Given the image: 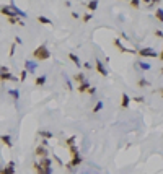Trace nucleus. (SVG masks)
Listing matches in <instances>:
<instances>
[{
    "label": "nucleus",
    "mask_w": 163,
    "mask_h": 174,
    "mask_svg": "<svg viewBox=\"0 0 163 174\" xmlns=\"http://www.w3.org/2000/svg\"><path fill=\"white\" fill-rule=\"evenodd\" d=\"M139 67H140V68H144V70H148V68H150V65H148V63H139Z\"/></svg>",
    "instance_id": "c85d7f7f"
},
{
    "label": "nucleus",
    "mask_w": 163,
    "mask_h": 174,
    "mask_svg": "<svg viewBox=\"0 0 163 174\" xmlns=\"http://www.w3.org/2000/svg\"><path fill=\"white\" fill-rule=\"evenodd\" d=\"M137 54L140 55V57H158L160 55V54H157V52H153L150 47H145V49L137 51Z\"/></svg>",
    "instance_id": "20e7f679"
},
{
    "label": "nucleus",
    "mask_w": 163,
    "mask_h": 174,
    "mask_svg": "<svg viewBox=\"0 0 163 174\" xmlns=\"http://www.w3.org/2000/svg\"><path fill=\"white\" fill-rule=\"evenodd\" d=\"M0 72H8V68L7 67H0Z\"/></svg>",
    "instance_id": "f704fd0d"
},
{
    "label": "nucleus",
    "mask_w": 163,
    "mask_h": 174,
    "mask_svg": "<svg viewBox=\"0 0 163 174\" xmlns=\"http://www.w3.org/2000/svg\"><path fill=\"white\" fill-rule=\"evenodd\" d=\"M160 72H161V73H163V67H161V70H160Z\"/></svg>",
    "instance_id": "e433bc0d"
},
{
    "label": "nucleus",
    "mask_w": 163,
    "mask_h": 174,
    "mask_svg": "<svg viewBox=\"0 0 163 174\" xmlns=\"http://www.w3.org/2000/svg\"><path fill=\"white\" fill-rule=\"evenodd\" d=\"M39 164L44 168V169H48V168H52V161L51 158L48 156V158H43V160H39Z\"/></svg>",
    "instance_id": "9b49d317"
},
{
    "label": "nucleus",
    "mask_w": 163,
    "mask_h": 174,
    "mask_svg": "<svg viewBox=\"0 0 163 174\" xmlns=\"http://www.w3.org/2000/svg\"><path fill=\"white\" fill-rule=\"evenodd\" d=\"M33 169L36 171V174H46V171H44V168L41 166L39 163H34V164H33Z\"/></svg>",
    "instance_id": "f3484780"
},
{
    "label": "nucleus",
    "mask_w": 163,
    "mask_h": 174,
    "mask_svg": "<svg viewBox=\"0 0 163 174\" xmlns=\"http://www.w3.org/2000/svg\"><path fill=\"white\" fill-rule=\"evenodd\" d=\"M95 67H96V72L100 73L101 77H106V75H108V70H106V68H104L103 62H101L100 59H96V60H95Z\"/></svg>",
    "instance_id": "39448f33"
},
{
    "label": "nucleus",
    "mask_w": 163,
    "mask_h": 174,
    "mask_svg": "<svg viewBox=\"0 0 163 174\" xmlns=\"http://www.w3.org/2000/svg\"><path fill=\"white\" fill-rule=\"evenodd\" d=\"M0 13H2V15H5L7 18H11V16H16V15L13 13V10H11V8H7V7L0 8Z\"/></svg>",
    "instance_id": "f8f14e48"
},
{
    "label": "nucleus",
    "mask_w": 163,
    "mask_h": 174,
    "mask_svg": "<svg viewBox=\"0 0 163 174\" xmlns=\"http://www.w3.org/2000/svg\"><path fill=\"white\" fill-rule=\"evenodd\" d=\"M129 5H131L132 8L139 10V7H140V2H137V0H132V2H129Z\"/></svg>",
    "instance_id": "b1692460"
},
{
    "label": "nucleus",
    "mask_w": 163,
    "mask_h": 174,
    "mask_svg": "<svg viewBox=\"0 0 163 174\" xmlns=\"http://www.w3.org/2000/svg\"><path fill=\"white\" fill-rule=\"evenodd\" d=\"M10 95L13 96V99H18V98H20V95H18V91H16V90H11Z\"/></svg>",
    "instance_id": "cd10ccee"
},
{
    "label": "nucleus",
    "mask_w": 163,
    "mask_h": 174,
    "mask_svg": "<svg viewBox=\"0 0 163 174\" xmlns=\"http://www.w3.org/2000/svg\"><path fill=\"white\" fill-rule=\"evenodd\" d=\"M83 65H85V68H88V70H90V68H91V63H88V62H85Z\"/></svg>",
    "instance_id": "72a5a7b5"
},
{
    "label": "nucleus",
    "mask_w": 163,
    "mask_h": 174,
    "mask_svg": "<svg viewBox=\"0 0 163 174\" xmlns=\"http://www.w3.org/2000/svg\"><path fill=\"white\" fill-rule=\"evenodd\" d=\"M90 88H91V85H90L88 82H85V83H82V85H78V86H77L78 93H86V91H88Z\"/></svg>",
    "instance_id": "ddd939ff"
},
{
    "label": "nucleus",
    "mask_w": 163,
    "mask_h": 174,
    "mask_svg": "<svg viewBox=\"0 0 163 174\" xmlns=\"http://www.w3.org/2000/svg\"><path fill=\"white\" fill-rule=\"evenodd\" d=\"M155 18L158 20L160 23H163V10L161 8H157L155 10Z\"/></svg>",
    "instance_id": "aec40b11"
},
{
    "label": "nucleus",
    "mask_w": 163,
    "mask_h": 174,
    "mask_svg": "<svg viewBox=\"0 0 163 174\" xmlns=\"http://www.w3.org/2000/svg\"><path fill=\"white\" fill-rule=\"evenodd\" d=\"M153 34H155V38H163V33H161L160 30H157V31H155Z\"/></svg>",
    "instance_id": "7c9ffc66"
},
{
    "label": "nucleus",
    "mask_w": 163,
    "mask_h": 174,
    "mask_svg": "<svg viewBox=\"0 0 163 174\" xmlns=\"http://www.w3.org/2000/svg\"><path fill=\"white\" fill-rule=\"evenodd\" d=\"M33 57L38 62H44V60L51 59V52H49V49L46 47L44 44H41V46H38V47L33 51Z\"/></svg>",
    "instance_id": "f257e3e1"
},
{
    "label": "nucleus",
    "mask_w": 163,
    "mask_h": 174,
    "mask_svg": "<svg viewBox=\"0 0 163 174\" xmlns=\"http://www.w3.org/2000/svg\"><path fill=\"white\" fill-rule=\"evenodd\" d=\"M26 75H28V72L26 70H21V73H20V82H25V78H26Z\"/></svg>",
    "instance_id": "a878e982"
},
{
    "label": "nucleus",
    "mask_w": 163,
    "mask_h": 174,
    "mask_svg": "<svg viewBox=\"0 0 163 174\" xmlns=\"http://www.w3.org/2000/svg\"><path fill=\"white\" fill-rule=\"evenodd\" d=\"M13 54H15V44H11V46H10V52H8V55L11 57Z\"/></svg>",
    "instance_id": "c756f323"
},
{
    "label": "nucleus",
    "mask_w": 163,
    "mask_h": 174,
    "mask_svg": "<svg viewBox=\"0 0 163 174\" xmlns=\"http://www.w3.org/2000/svg\"><path fill=\"white\" fill-rule=\"evenodd\" d=\"M129 104H131L129 95H127V93H122V95H121V107L122 109H127V107H129Z\"/></svg>",
    "instance_id": "6e6552de"
},
{
    "label": "nucleus",
    "mask_w": 163,
    "mask_h": 174,
    "mask_svg": "<svg viewBox=\"0 0 163 174\" xmlns=\"http://www.w3.org/2000/svg\"><path fill=\"white\" fill-rule=\"evenodd\" d=\"M157 93H158V95L163 98V86H161V88H158V90H157Z\"/></svg>",
    "instance_id": "473e14b6"
},
{
    "label": "nucleus",
    "mask_w": 163,
    "mask_h": 174,
    "mask_svg": "<svg viewBox=\"0 0 163 174\" xmlns=\"http://www.w3.org/2000/svg\"><path fill=\"white\" fill-rule=\"evenodd\" d=\"M34 155L38 156L39 160H43V158H48V150H46V147H43V145H39V147L34 148Z\"/></svg>",
    "instance_id": "7ed1b4c3"
},
{
    "label": "nucleus",
    "mask_w": 163,
    "mask_h": 174,
    "mask_svg": "<svg viewBox=\"0 0 163 174\" xmlns=\"http://www.w3.org/2000/svg\"><path fill=\"white\" fill-rule=\"evenodd\" d=\"M0 174H15V163L13 161H10L5 168H2V169H0Z\"/></svg>",
    "instance_id": "0eeeda50"
},
{
    "label": "nucleus",
    "mask_w": 163,
    "mask_h": 174,
    "mask_svg": "<svg viewBox=\"0 0 163 174\" xmlns=\"http://www.w3.org/2000/svg\"><path fill=\"white\" fill-rule=\"evenodd\" d=\"M0 142H2L5 147H8V148L13 147V143H11V137H10V135H0Z\"/></svg>",
    "instance_id": "1a4fd4ad"
},
{
    "label": "nucleus",
    "mask_w": 163,
    "mask_h": 174,
    "mask_svg": "<svg viewBox=\"0 0 163 174\" xmlns=\"http://www.w3.org/2000/svg\"><path fill=\"white\" fill-rule=\"evenodd\" d=\"M73 82L77 83V85H82V83L86 82V78H85L83 73H75V75H73Z\"/></svg>",
    "instance_id": "9d476101"
},
{
    "label": "nucleus",
    "mask_w": 163,
    "mask_h": 174,
    "mask_svg": "<svg viewBox=\"0 0 163 174\" xmlns=\"http://www.w3.org/2000/svg\"><path fill=\"white\" fill-rule=\"evenodd\" d=\"M96 7H98V2H96V0H95V2H88V3H86V10H88V13H90V11H95Z\"/></svg>",
    "instance_id": "6ab92c4d"
},
{
    "label": "nucleus",
    "mask_w": 163,
    "mask_h": 174,
    "mask_svg": "<svg viewBox=\"0 0 163 174\" xmlns=\"http://www.w3.org/2000/svg\"><path fill=\"white\" fill-rule=\"evenodd\" d=\"M69 59H70V60H72V62L75 63V65H77V67H80V65H82L80 59H78V57H77V55L73 54V52H70V54H69Z\"/></svg>",
    "instance_id": "dca6fc26"
},
{
    "label": "nucleus",
    "mask_w": 163,
    "mask_h": 174,
    "mask_svg": "<svg viewBox=\"0 0 163 174\" xmlns=\"http://www.w3.org/2000/svg\"><path fill=\"white\" fill-rule=\"evenodd\" d=\"M137 86H139V88H144V86H150V83L145 78H139L137 80Z\"/></svg>",
    "instance_id": "412c9836"
},
{
    "label": "nucleus",
    "mask_w": 163,
    "mask_h": 174,
    "mask_svg": "<svg viewBox=\"0 0 163 174\" xmlns=\"http://www.w3.org/2000/svg\"><path fill=\"white\" fill-rule=\"evenodd\" d=\"M103 106H104V104H103V101H96L95 107L91 109V114H98V112H100L101 109H103Z\"/></svg>",
    "instance_id": "4468645a"
},
{
    "label": "nucleus",
    "mask_w": 163,
    "mask_h": 174,
    "mask_svg": "<svg viewBox=\"0 0 163 174\" xmlns=\"http://www.w3.org/2000/svg\"><path fill=\"white\" fill-rule=\"evenodd\" d=\"M132 101L134 103H144L145 99H144V96H136V98H132Z\"/></svg>",
    "instance_id": "bb28decb"
},
{
    "label": "nucleus",
    "mask_w": 163,
    "mask_h": 174,
    "mask_svg": "<svg viewBox=\"0 0 163 174\" xmlns=\"http://www.w3.org/2000/svg\"><path fill=\"white\" fill-rule=\"evenodd\" d=\"M86 93H88V95H95V93H96V88H93V86H91V88L86 91Z\"/></svg>",
    "instance_id": "2f4dec72"
},
{
    "label": "nucleus",
    "mask_w": 163,
    "mask_h": 174,
    "mask_svg": "<svg viewBox=\"0 0 163 174\" xmlns=\"http://www.w3.org/2000/svg\"><path fill=\"white\" fill-rule=\"evenodd\" d=\"M113 46H114V47L118 49L119 52H122V54H137V51H134V49H126L124 46L121 44V41H119L118 38L113 39Z\"/></svg>",
    "instance_id": "f03ea898"
},
{
    "label": "nucleus",
    "mask_w": 163,
    "mask_h": 174,
    "mask_svg": "<svg viewBox=\"0 0 163 174\" xmlns=\"http://www.w3.org/2000/svg\"><path fill=\"white\" fill-rule=\"evenodd\" d=\"M36 21L41 23V25H52V21H51L49 18H46V16H38Z\"/></svg>",
    "instance_id": "a211bd4d"
},
{
    "label": "nucleus",
    "mask_w": 163,
    "mask_h": 174,
    "mask_svg": "<svg viewBox=\"0 0 163 174\" xmlns=\"http://www.w3.org/2000/svg\"><path fill=\"white\" fill-rule=\"evenodd\" d=\"M44 83H46V75H41V77L34 78V85H36V86H43Z\"/></svg>",
    "instance_id": "2eb2a0df"
},
{
    "label": "nucleus",
    "mask_w": 163,
    "mask_h": 174,
    "mask_svg": "<svg viewBox=\"0 0 163 174\" xmlns=\"http://www.w3.org/2000/svg\"><path fill=\"white\" fill-rule=\"evenodd\" d=\"M91 16H93L91 13H85V15H83V18H82V21H83V23H88V21L91 20Z\"/></svg>",
    "instance_id": "393cba45"
},
{
    "label": "nucleus",
    "mask_w": 163,
    "mask_h": 174,
    "mask_svg": "<svg viewBox=\"0 0 163 174\" xmlns=\"http://www.w3.org/2000/svg\"><path fill=\"white\" fill-rule=\"evenodd\" d=\"M158 59L163 62V49H161V52H160V55H158Z\"/></svg>",
    "instance_id": "c9c22d12"
},
{
    "label": "nucleus",
    "mask_w": 163,
    "mask_h": 174,
    "mask_svg": "<svg viewBox=\"0 0 163 174\" xmlns=\"http://www.w3.org/2000/svg\"><path fill=\"white\" fill-rule=\"evenodd\" d=\"M13 80H16V78H15L10 72H0V83H5V82H13Z\"/></svg>",
    "instance_id": "423d86ee"
},
{
    "label": "nucleus",
    "mask_w": 163,
    "mask_h": 174,
    "mask_svg": "<svg viewBox=\"0 0 163 174\" xmlns=\"http://www.w3.org/2000/svg\"><path fill=\"white\" fill-rule=\"evenodd\" d=\"M39 135L43 138H52V133L49 130H39Z\"/></svg>",
    "instance_id": "5701e85b"
},
{
    "label": "nucleus",
    "mask_w": 163,
    "mask_h": 174,
    "mask_svg": "<svg viewBox=\"0 0 163 174\" xmlns=\"http://www.w3.org/2000/svg\"><path fill=\"white\" fill-rule=\"evenodd\" d=\"M65 145H67L69 148H70V147H75V135H72V137H69L67 140H65Z\"/></svg>",
    "instance_id": "4be33fe9"
}]
</instances>
